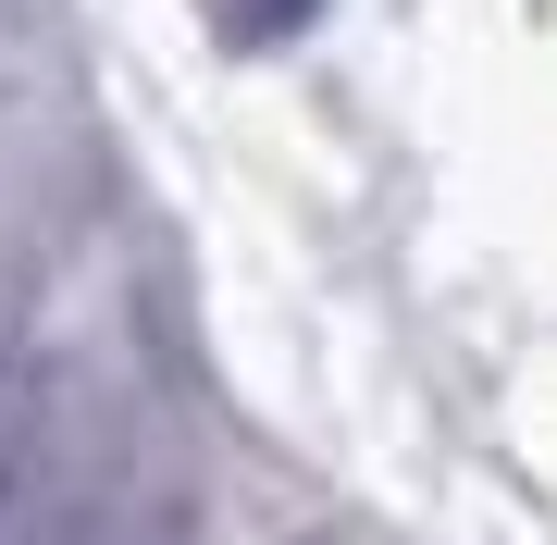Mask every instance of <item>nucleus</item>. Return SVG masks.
Returning <instances> with one entry per match:
<instances>
[{
  "instance_id": "f03ea898",
  "label": "nucleus",
  "mask_w": 557,
  "mask_h": 545,
  "mask_svg": "<svg viewBox=\"0 0 557 545\" xmlns=\"http://www.w3.org/2000/svg\"><path fill=\"white\" fill-rule=\"evenodd\" d=\"M62 545H186V508H100V521H75Z\"/></svg>"
},
{
  "instance_id": "f257e3e1",
  "label": "nucleus",
  "mask_w": 557,
  "mask_h": 545,
  "mask_svg": "<svg viewBox=\"0 0 557 545\" xmlns=\"http://www.w3.org/2000/svg\"><path fill=\"white\" fill-rule=\"evenodd\" d=\"M50 459H62V397H50V360H25L13 323H0V545H62L75 521L38 533L50 508Z\"/></svg>"
},
{
  "instance_id": "7ed1b4c3",
  "label": "nucleus",
  "mask_w": 557,
  "mask_h": 545,
  "mask_svg": "<svg viewBox=\"0 0 557 545\" xmlns=\"http://www.w3.org/2000/svg\"><path fill=\"white\" fill-rule=\"evenodd\" d=\"M298 13H310V0H223V25H236V38H285Z\"/></svg>"
}]
</instances>
